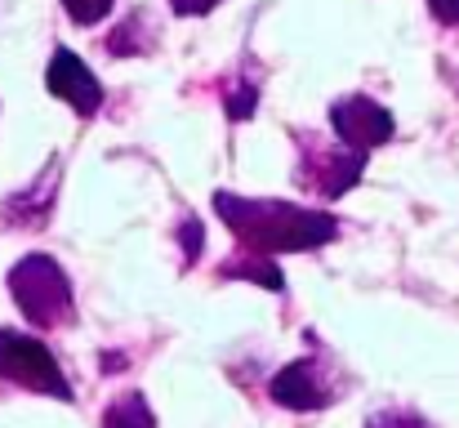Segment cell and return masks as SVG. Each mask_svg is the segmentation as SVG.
Returning a JSON list of instances; mask_svg holds the SVG:
<instances>
[{
    "label": "cell",
    "instance_id": "cell-13",
    "mask_svg": "<svg viewBox=\"0 0 459 428\" xmlns=\"http://www.w3.org/2000/svg\"><path fill=\"white\" fill-rule=\"evenodd\" d=\"M112 9H117V0H63V13H67L76 27H94V22H103Z\"/></svg>",
    "mask_w": 459,
    "mask_h": 428
},
{
    "label": "cell",
    "instance_id": "cell-9",
    "mask_svg": "<svg viewBox=\"0 0 459 428\" xmlns=\"http://www.w3.org/2000/svg\"><path fill=\"white\" fill-rule=\"evenodd\" d=\"M103 49L112 58H143L156 49V18L148 9H130L108 36H103Z\"/></svg>",
    "mask_w": 459,
    "mask_h": 428
},
{
    "label": "cell",
    "instance_id": "cell-6",
    "mask_svg": "<svg viewBox=\"0 0 459 428\" xmlns=\"http://www.w3.org/2000/svg\"><path fill=\"white\" fill-rule=\"evenodd\" d=\"M330 130H334V139H343L348 147L370 152V147H384L397 135V121H393V112L384 103H375L366 94H348V99L330 103Z\"/></svg>",
    "mask_w": 459,
    "mask_h": 428
},
{
    "label": "cell",
    "instance_id": "cell-16",
    "mask_svg": "<svg viewBox=\"0 0 459 428\" xmlns=\"http://www.w3.org/2000/svg\"><path fill=\"white\" fill-rule=\"evenodd\" d=\"M223 0H169V9L178 13V18H205L210 9H219Z\"/></svg>",
    "mask_w": 459,
    "mask_h": 428
},
{
    "label": "cell",
    "instance_id": "cell-10",
    "mask_svg": "<svg viewBox=\"0 0 459 428\" xmlns=\"http://www.w3.org/2000/svg\"><path fill=\"white\" fill-rule=\"evenodd\" d=\"M219 282H250V285L273 290V294H281V290H286V277H281V268H277V259H273V255L241 250V246H237V255H232L228 264H219Z\"/></svg>",
    "mask_w": 459,
    "mask_h": 428
},
{
    "label": "cell",
    "instance_id": "cell-3",
    "mask_svg": "<svg viewBox=\"0 0 459 428\" xmlns=\"http://www.w3.org/2000/svg\"><path fill=\"white\" fill-rule=\"evenodd\" d=\"M295 147H299L295 174H299V183H304L307 192L321 197V201L348 197V192L361 183L366 161H370V152L348 147L343 139H321V135H312V130H299V135H295Z\"/></svg>",
    "mask_w": 459,
    "mask_h": 428
},
{
    "label": "cell",
    "instance_id": "cell-8",
    "mask_svg": "<svg viewBox=\"0 0 459 428\" xmlns=\"http://www.w3.org/2000/svg\"><path fill=\"white\" fill-rule=\"evenodd\" d=\"M58 174H63V156H49V165L22 192H13L0 205V223L4 228H22V232L45 228L49 223V210H54V197H58Z\"/></svg>",
    "mask_w": 459,
    "mask_h": 428
},
{
    "label": "cell",
    "instance_id": "cell-15",
    "mask_svg": "<svg viewBox=\"0 0 459 428\" xmlns=\"http://www.w3.org/2000/svg\"><path fill=\"white\" fill-rule=\"evenodd\" d=\"M366 428H433V424L424 415H415V411H379V415H370Z\"/></svg>",
    "mask_w": 459,
    "mask_h": 428
},
{
    "label": "cell",
    "instance_id": "cell-17",
    "mask_svg": "<svg viewBox=\"0 0 459 428\" xmlns=\"http://www.w3.org/2000/svg\"><path fill=\"white\" fill-rule=\"evenodd\" d=\"M429 13L442 27H459V0H429Z\"/></svg>",
    "mask_w": 459,
    "mask_h": 428
},
{
    "label": "cell",
    "instance_id": "cell-4",
    "mask_svg": "<svg viewBox=\"0 0 459 428\" xmlns=\"http://www.w3.org/2000/svg\"><path fill=\"white\" fill-rule=\"evenodd\" d=\"M0 380L13 384V389H27V393H40V397H54V402H72V384L54 357V348L27 330H13V326H0Z\"/></svg>",
    "mask_w": 459,
    "mask_h": 428
},
{
    "label": "cell",
    "instance_id": "cell-1",
    "mask_svg": "<svg viewBox=\"0 0 459 428\" xmlns=\"http://www.w3.org/2000/svg\"><path fill=\"white\" fill-rule=\"evenodd\" d=\"M214 210L223 219V228L237 237L241 250H259V255H304L325 241L339 237V219L307 210L295 201H277V197H241V192H214Z\"/></svg>",
    "mask_w": 459,
    "mask_h": 428
},
{
    "label": "cell",
    "instance_id": "cell-2",
    "mask_svg": "<svg viewBox=\"0 0 459 428\" xmlns=\"http://www.w3.org/2000/svg\"><path fill=\"white\" fill-rule=\"evenodd\" d=\"M9 294L22 312V321H31L36 330H63L76 321V290L72 277L58 268V259L49 255H22L9 268Z\"/></svg>",
    "mask_w": 459,
    "mask_h": 428
},
{
    "label": "cell",
    "instance_id": "cell-7",
    "mask_svg": "<svg viewBox=\"0 0 459 428\" xmlns=\"http://www.w3.org/2000/svg\"><path fill=\"white\" fill-rule=\"evenodd\" d=\"M45 90H49L54 99H63L76 117H94V112L103 108V99H108L103 81H99V76L81 63V54H72L67 45L54 49V58H49V67H45Z\"/></svg>",
    "mask_w": 459,
    "mask_h": 428
},
{
    "label": "cell",
    "instance_id": "cell-12",
    "mask_svg": "<svg viewBox=\"0 0 459 428\" xmlns=\"http://www.w3.org/2000/svg\"><path fill=\"white\" fill-rule=\"evenodd\" d=\"M99 428H156V415H152V406H148V397L139 389H130V393H117L108 402Z\"/></svg>",
    "mask_w": 459,
    "mask_h": 428
},
{
    "label": "cell",
    "instance_id": "cell-5",
    "mask_svg": "<svg viewBox=\"0 0 459 428\" xmlns=\"http://www.w3.org/2000/svg\"><path fill=\"white\" fill-rule=\"evenodd\" d=\"M268 397L286 411H325L330 402H339V380H334V362L325 353L295 357L290 366H281L268 384Z\"/></svg>",
    "mask_w": 459,
    "mask_h": 428
},
{
    "label": "cell",
    "instance_id": "cell-11",
    "mask_svg": "<svg viewBox=\"0 0 459 428\" xmlns=\"http://www.w3.org/2000/svg\"><path fill=\"white\" fill-rule=\"evenodd\" d=\"M259 108V72L250 67H237L228 81H223V112L232 121H250Z\"/></svg>",
    "mask_w": 459,
    "mask_h": 428
},
{
    "label": "cell",
    "instance_id": "cell-14",
    "mask_svg": "<svg viewBox=\"0 0 459 428\" xmlns=\"http://www.w3.org/2000/svg\"><path fill=\"white\" fill-rule=\"evenodd\" d=\"M201 241H205V232H201V219H196V214H187V219L178 223V250H183V268H196V259H201Z\"/></svg>",
    "mask_w": 459,
    "mask_h": 428
}]
</instances>
